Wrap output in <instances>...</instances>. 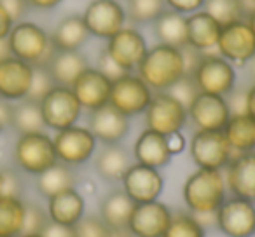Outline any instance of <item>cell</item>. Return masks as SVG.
<instances>
[{
	"label": "cell",
	"instance_id": "obj_1",
	"mask_svg": "<svg viewBox=\"0 0 255 237\" xmlns=\"http://www.w3.org/2000/svg\"><path fill=\"white\" fill-rule=\"evenodd\" d=\"M136 72H138L136 75L152 91H168L175 82L185 75L182 49L156 44L154 47H149Z\"/></svg>",
	"mask_w": 255,
	"mask_h": 237
},
{
	"label": "cell",
	"instance_id": "obj_2",
	"mask_svg": "<svg viewBox=\"0 0 255 237\" xmlns=\"http://www.w3.org/2000/svg\"><path fill=\"white\" fill-rule=\"evenodd\" d=\"M182 194L191 213H217L226 201V178L220 169L198 167L185 180Z\"/></svg>",
	"mask_w": 255,
	"mask_h": 237
},
{
	"label": "cell",
	"instance_id": "obj_3",
	"mask_svg": "<svg viewBox=\"0 0 255 237\" xmlns=\"http://www.w3.org/2000/svg\"><path fill=\"white\" fill-rule=\"evenodd\" d=\"M11 54L21 61H26L32 67H47L56 54L51 35L40 25L33 21L14 23L7 37Z\"/></svg>",
	"mask_w": 255,
	"mask_h": 237
},
{
	"label": "cell",
	"instance_id": "obj_4",
	"mask_svg": "<svg viewBox=\"0 0 255 237\" xmlns=\"http://www.w3.org/2000/svg\"><path fill=\"white\" fill-rule=\"evenodd\" d=\"M12 162L16 169L30 176H39L58 162L53 136H49L46 131L18 135L12 145Z\"/></svg>",
	"mask_w": 255,
	"mask_h": 237
},
{
	"label": "cell",
	"instance_id": "obj_5",
	"mask_svg": "<svg viewBox=\"0 0 255 237\" xmlns=\"http://www.w3.org/2000/svg\"><path fill=\"white\" fill-rule=\"evenodd\" d=\"M143 113H145V129L156 131L163 136L180 133L189 121L187 108L166 91L154 92Z\"/></svg>",
	"mask_w": 255,
	"mask_h": 237
},
{
	"label": "cell",
	"instance_id": "obj_6",
	"mask_svg": "<svg viewBox=\"0 0 255 237\" xmlns=\"http://www.w3.org/2000/svg\"><path fill=\"white\" fill-rule=\"evenodd\" d=\"M39 105L46 129H51L54 133L75 126L82 113V106L75 98L72 87H65V85H54L40 99Z\"/></svg>",
	"mask_w": 255,
	"mask_h": 237
},
{
	"label": "cell",
	"instance_id": "obj_7",
	"mask_svg": "<svg viewBox=\"0 0 255 237\" xmlns=\"http://www.w3.org/2000/svg\"><path fill=\"white\" fill-rule=\"evenodd\" d=\"M192 79L199 92H208V94L227 96L236 87L234 65L224 60L220 54L203 53L201 61L192 72Z\"/></svg>",
	"mask_w": 255,
	"mask_h": 237
},
{
	"label": "cell",
	"instance_id": "obj_8",
	"mask_svg": "<svg viewBox=\"0 0 255 237\" xmlns=\"http://www.w3.org/2000/svg\"><path fill=\"white\" fill-rule=\"evenodd\" d=\"M89 35L109 40L126 26V9L119 0H91L82 12Z\"/></svg>",
	"mask_w": 255,
	"mask_h": 237
},
{
	"label": "cell",
	"instance_id": "obj_9",
	"mask_svg": "<svg viewBox=\"0 0 255 237\" xmlns=\"http://www.w3.org/2000/svg\"><path fill=\"white\" fill-rule=\"evenodd\" d=\"M152 89L135 74H126L121 79L112 82L110 89L109 105H112L116 110H119L123 115L135 117L145 112L152 99Z\"/></svg>",
	"mask_w": 255,
	"mask_h": 237
},
{
	"label": "cell",
	"instance_id": "obj_10",
	"mask_svg": "<svg viewBox=\"0 0 255 237\" xmlns=\"http://www.w3.org/2000/svg\"><path fill=\"white\" fill-rule=\"evenodd\" d=\"M53 145L58 162L74 167L81 166L91 159V156L96 150V138L88 128L75 124L54 133Z\"/></svg>",
	"mask_w": 255,
	"mask_h": 237
},
{
	"label": "cell",
	"instance_id": "obj_11",
	"mask_svg": "<svg viewBox=\"0 0 255 237\" xmlns=\"http://www.w3.org/2000/svg\"><path fill=\"white\" fill-rule=\"evenodd\" d=\"M189 152L198 167L220 171L226 169L234 156L222 131H196Z\"/></svg>",
	"mask_w": 255,
	"mask_h": 237
},
{
	"label": "cell",
	"instance_id": "obj_12",
	"mask_svg": "<svg viewBox=\"0 0 255 237\" xmlns=\"http://www.w3.org/2000/svg\"><path fill=\"white\" fill-rule=\"evenodd\" d=\"M217 229L227 237L255 236V204L241 197L227 199L217 209Z\"/></svg>",
	"mask_w": 255,
	"mask_h": 237
},
{
	"label": "cell",
	"instance_id": "obj_13",
	"mask_svg": "<svg viewBox=\"0 0 255 237\" xmlns=\"http://www.w3.org/2000/svg\"><path fill=\"white\" fill-rule=\"evenodd\" d=\"M215 51L231 65H247L255 54V35L247 19L224 25Z\"/></svg>",
	"mask_w": 255,
	"mask_h": 237
},
{
	"label": "cell",
	"instance_id": "obj_14",
	"mask_svg": "<svg viewBox=\"0 0 255 237\" xmlns=\"http://www.w3.org/2000/svg\"><path fill=\"white\" fill-rule=\"evenodd\" d=\"M105 49L119 67H123L126 72H133L145 58L149 46L140 30H136L135 26H124L107 40Z\"/></svg>",
	"mask_w": 255,
	"mask_h": 237
},
{
	"label": "cell",
	"instance_id": "obj_15",
	"mask_svg": "<svg viewBox=\"0 0 255 237\" xmlns=\"http://www.w3.org/2000/svg\"><path fill=\"white\" fill-rule=\"evenodd\" d=\"M187 115L196 131H222L229 121L231 112L224 96L199 92L189 105Z\"/></svg>",
	"mask_w": 255,
	"mask_h": 237
},
{
	"label": "cell",
	"instance_id": "obj_16",
	"mask_svg": "<svg viewBox=\"0 0 255 237\" xmlns=\"http://www.w3.org/2000/svg\"><path fill=\"white\" fill-rule=\"evenodd\" d=\"M121 181H123V190L135 204L157 201L164 187L163 174L159 173V169L138 162L129 166Z\"/></svg>",
	"mask_w": 255,
	"mask_h": 237
},
{
	"label": "cell",
	"instance_id": "obj_17",
	"mask_svg": "<svg viewBox=\"0 0 255 237\" xmlns=\"http://www.w3.org/2000/svg\"><path fill=\"white\" fill-rule=\"evenodd\" d=\"M88 129L93 133L96 142H102L103 145H116L129 133V117L123 115L119 110L107 103L89 112Z\"/></svg>",
	"mask_w": 255,
	"mask_h": 237
},
{
	"label": "cell",
	"instance_id": "obj_18",
	"mask_svg": "<svg viewBox=\"0 0 255 237\" xmlns=\"http://www.w3.org/2000/svg\"><path fill=\"white\" fill-rule=\"evenodd\" d=\"M171 216V211L163 202H142L133 208L128 229L135 237H163Z\"/></svg>",
	"mask_w": 255,
	"mask_h": 237
},
{
	"label": "cell",
	"instance_id": "obj_19",
	"mask_svg": "<svg viewBox=\"0 0 255 237\" xmlns=\"http://www.w3.org/2000/svg\"><path fill=\"white\" fill-rule=\"evenodd\" d=\"M33 68L30 63L11 56L0 63V98L18 103L28 98L33 79Z\"/></svg>",
	"mask_w": 255,
	"mask_h": 237
},
{
	"label": "cell",
	"instance_id": "obj_20",
	"mask_svg": "<svg viewBox=\"0 0 255 237\" xmlns=\"http://www.w3.org/2000/svg\"><path fill=\"white\" fill-rule=\"evenodd\" d=\"M110 89H112V82L98 68L93 67L86 68L72 84L75 98L79 99L82 110H88V112H93L109 103Z\"/></svg>",
	"mask_w": 255,
	"mask_h": 237
},
{
	"label": "cell",
	"instance_id": "obj_21",
	"mask_svg": "<svg viewBox=\"0 0 255 237\" xmlns=\"http://www.w3.org/2000/svg\"><path fill=\"white\" fill-rule=\"evenodd\" d=\"M224 178L231 194L255 202V152L233 156Z\"/></svg>",
	"mask_w": 255,
	"mask_h": 237
},
{
	"label": "cell",
	"instance_id": "obj_22",
	"mask_svg": "<svg viewBox=\"0 0 255 237\" xmlns=\"http://www.w3.org/2000/svg\"><path fill=\"white\" fill-rule=\"evenodd\" d=\"M133 157L138 164L154 167V169L168 166L173 157L168 136H163L150 129H143L133 147Z\"/></svg>",
	"mask_w": 255,
	"mask_h": 237
},
{
	"label": "cell",
	"instance_id": "obj_23",
	"mask_svg": "<svg viewBox=\"0 0 255 237\" xmlns=\"http://www.w3.org/2000/svg\"><path fill=\"white\" fill-rule=\"evenodd\" d=\"M84 197L79 194L77 188H68V190L53 195V197L47 199L46 206L49 222L68 227H74L84 216Z\"/></svg>",
	"mask_w": 255,
	"mask_h": 237
},
{
	"label": "cell",
	"instance_id": "obj_24",
	"mask_svg": "<svg viewBox=\"0 0 255 237\" xmlns=\"http://www.w3.org/2000/svg\"><path fill=\"white\" fill-rule=\"evenodd\" d=\"M220 30L222 25L203 9L187 16V42L201 53H210L215 49Z\"/></svg>",
	"mask_w": 255,
	"mask_h": 237
},
{
	"label": "cell",
	"instance_id": "obj_25",
	"mask_svg": "<svg viewBox=\"0 0 255 237\" xmlns=\"http://www.w3.org/2000/svg\"><path fill=\"white\" fill-rule=\"evenodd\" d=\"M46 68L56 85L72 87L79 75L89 68V63L81 51H56Z\"/></svg>",
	"mask_w": 255,
	"mask_h": 237
},
{
	"label": "cell",
	"instance_id": "obj_26",
	"mask_svg": "<svg viewBox=\"0 0 255 237\" xmlns=\"http://www.w3.org/2000/svg\"><path fill=\"white\" fill-rule=\"evenodd\" d=\"M154 35L157 42L170 47H182L189 46L187 42V16L180 14L171 9H164L163 14L152 23Z\"/></svg>",
	"mask_w": 255,
	"mask_h": 237
},
{
	"label": "cell",
	"instance_id": "obj_27",
	"mask_svg": "<svg viewBox=\"0 0 255 237\" xmlns=\"http://www.w3.org/2000/svg\"><path fill=\"white\" fill-rule=\"evenodd\" d=\"M49 35L56 51H79L91 37L81 14H70L63 18Z\"/></svg>",
	"mask_w": 255,
	"mask_h": 237
},
{
	"label": "cell",
	"instance_id": "obj_28",
	"mask_svg": "<svg viewBox=\"0 0 255 237\" xmlns=\"http://www.w3.org/2000/svg\"><path fill=\"white\" fill-rule=\"evenodd\" d=\"M135 202L128 197L123 188L109 192L100 202V218L109 229H128Z\"/></svg>",
	"mask_w": 255,
	"mask_h": 237
},
{
	"label": "cell",
	"instance_id": "obj_29",
	"mask_svg": "<svg viewBox=\"0 0 255 237\" xmlns=\"http://www.w3.org/2000/svg\"><path fill=\"white\" fill-rule=\"evenodd\" d=\"M222 133L234 156L255 152V119L252 115H231Z\"/></svg>",
	"mask_w": 255,
	"mask_h": 237
},
{
	"label": "cell",
	"instance_id": "obj_30",
	"mask_svg": "<svg viewBox=\"0 0 255 237\" xmlns=\"http://www.w3.org/2000/svg\"><path fill=\"white\" fill-rule=\"evenodd\" d=\"M131 166L129 154L119 143L116 145H105L98 152L95 159V169L100 178L107 181H121L126 171Z\"/></svg>",
	"mask_w": 255,
	"mask_h": 237
},
{
	"label": "cell",
	"instance_id": "obj_31",
	"mask_svg": "<svg viewBox=\"0 0 255 237\" xmlns=\"http://www.w3.org/2000/svg\"><path fill=\"white\" fill-rule=\"evenodd\" d=\"M75 181L77 180H75V173L72 171V167L63 162H56L49 169L35 176V187L42 197L49 199L63 190L75 188Z\"/></svg>",
	"mask_w": 255,
	"mask_h": 237
},
{
	"label": "cell",
	"instance_id": "obj_32",
	"mask_svg": "<svg viewBox=\"0 0 255 237\" xmlns=\"http://www.w3.org/2000/svg\"><path fill=\"white\" fill-rule=\"evenodd\" d=\"M26 202L16 195H0V237H19L23 234Z\"/></svg>",
	"mask_w": 255,
	"mask_h": 237
},
{
	"label": "cell",
	"instance_id": "obj_33",
	"mask_svg": "<svg viewBox=\"0 0 255 237\" xmlns=\"http://www.w3.org/2000/svg\"><path fill=\"white\" fill-rule=\"evenodd\" d=\"M9 128L14 129L18 135H26V133H40L46 131L40 105L32 99H21L18 103H12V115Z\"/></svg>",
	"mask_w": 255,
	"mask_h": 237
},
{
	"label": "cell",
	"instance_id": "obj_34",
	"mask_svg": "<svg viewBox=\"0 0 255 237\" xmlns=\"http://www.w3.org/2000/svg\"><path fill=\"white\" fill-rule=\"evenodd\" d=\"M203 11H206L217 23L224 26L229 23L247 19L250 7L245 0H205Z\"/></svg>",
	"mask_w": 255,
	"mask_h": 237
},
{
	"label": "cell",
	"instance_id": "obj_35",
	"mask_svg": "<svg viewBox=\"0 0 255 237\" xmlns=\"http://www.w3.org/2000/svg\"><path fill=\"white\" fill-rule=\"evenodd\" d=\"M126 16L135 25L154 23L166 9L164 0H126Z\"/></svg>",
	"mask_w": 255,
	"mask_h": 237
},
{
	"label": "cell",
	"instance_id": "obj_36",
	"mask_svg": "<svg viewBox=\"0 0 255 237\" xmlns=\"http://www.w3.org/2000/svg\"><path fill=\"white\" fill-rule=\"evenodd\" d=\"M206 230L192 215H173L163 237H205Z\"/></svg>",
	"mask_w": 255,
	"mask_h": 237
},
{
	"label": "cell",
	"instance_id": "obj_37",
	"mask_svg": "<svg viewBox=\"0 0 255 237\" xmlns=\"http://www.w3.org/2000/svg\"><path fill=\"white\" fill-rule=\"evenodd\" d=\"M47 223H49V216H47L46 208L35 202H26L23 234H42Z\"/></svg>",
	"mask_w": 255,
	"mask_h": 237
},
{
	"label": "cell",
	"instance_id": "obj_38",
	"mask_svg": "<svg viewBox=\"0 0 255 237\" xmlns=\"http://www.w3.org/2000/svg\"><path fill=\"white\" fill-rule=\"evenodd\" d=\"M110 229L100 216L84 215L74 225V237H109Z\"/></svg>",
	"mask_w": 255,
	"mask_h": 237
},
{
	"label": "cell",
	"instance_id": "obj_39",
	"mask_svg": "<svg viewBox=\"0 0 255 237\" xmlns=\"http://www.w3.org/2000/svg\"><path fill=\"white\" fill-rule=\"evenodd\" d=\"M54 80L51 77V74L47 72L46 67H35L33 68V79H32V85H30V92H28V99L32 101L40 103V99L54 87Z\"/></svg>",
	"mask_w": 255,
	"mask_h": 237
},
{
	"label": "cell",
	"instance_id": "obj_40",
	"mask_svg": "<svg viewBox=\"0 0 255 237\" xmlns=\"http://www.w3.org/2000/svg\"><path fill=\"white\" fill-rule=\"evenodd\" d=\"M166 92H170L177 101H180L185 108H189V105H191L196 96L199 94V89H198V85H196L192 75H184V77L175 82Z\"/></svg>",
	"mask_w": 255,
	"mask_h": 237
},
{
	"label": "cell",
	"instance_id": "obj_41",
	"mask_svg": "<svg viewBox=\"0 0 255 237\" xmlns=\"http://www.w3.org/2000/svg\"><path fill=\"white\" fill-rule=\"evenodd\" d=\"M98 68L100 72H102L103 75H105L107 79H109L110 82L117 80V79H121L123 75L129 74V72H126L123 67H119V65L116 63V61L110 58V54L107 53V49H103L102 53H100L98 56Z\"/></svg>",
	"mask_w": 255,
	"mask_h": 237
},
{
	"label": "cell",
	"instance_id": "obj_42",
	"mask_svg": "<svg viewBox=\"0 0 255 237\" xmlns=\"http://www.w3.org/2000/svg\"><path fill=\"white\" fill-rule=\"evenodd\" d=\"M226 98V103L229 106L231 115H241V113H247V89H238L234 87Z\"/></svg>",
	"mask_w": 255,
	"mask_h": 237
},
{
	"label": "cell",
	"instance_id": "obj_43",
	"mask_svg": "<svg viewBox=\"0 0 255 237\" xmlns=\"http://www.w3.org/2000/svg\"><path fill=\"white\" fill-rule=\"evenodd\" d=\"M166 7L171 11H177L184 16H189L192 12L199 11L205 5V0H164Z\"/></svg>",
	"mask_w": 255,
	"mask_h": 237
},
{
	"label": "cell",
	"instance_id": "obj_44",
	"mask_svg": "<svg viewBox=\"0 0 255 237\" xmlns=\"http://www.w3.org/2000/svg\"><path fill=\"white\" fill-rule=\"evenodd\" d=\"M2 171H4V194L21 197L23 181L19 178V174L14 169H2Z\"/></svg>",
	"mask_w": 255,
	"mask_h": 237
},
{
	"label": "cell",
	"instance_id": "obj_45",
	"mask_svg": "<svg viewBox=\"0 0 255 237\" xmlns=\"http://www.w3.org/2000/svg\"><path fill=\"white\" fill-rule=\"evenodd\" d=\"M0 4L4 5V9L9 12V16L14 19V23L23 21V18H25L30 9L26 0H0Z\"/></svg>",
	"mask_w": 255,
	"mask_h": 237
},
{
	"label": "cell",
	"instance_id": "obj_46",
	"mask_svg": "<svg viewBox=\"0 0 255 237\" xmlns=\"http://www.w3.org/2000/svg\"><path fill=\"white\" fill-rule=\"evenodd\" d=\"M44 237H74V227L60 225V223L49 222L42 230Z\"/></svg>",
	"mask_w": 255,
	"mask_h": 237
},
{
	"label": "cell",
	"instance_id": "obj_47",
	"mask_svg": "<svg viewBox=\"0 0 255 237\" xmlns=\"http://www.w3.org/2000/svg\"><path fill=\"white\" fill-rule=\"evenodd\" d=\"M12 26H14V19L9 16V12L4 9V5L0 4V39H7Z\"/></svg>",
	"mask_w": 255,
	"mask_h": 237
},
{
	"label": "cell",
	"instance_id": "obj_48",
	"mask_svg": "<svg viewBox=\"0 0 255 237\" xmlns=\"http://www.w3.org/2000/svg\"><path fill=\"white\" fill-rule=\"evenodd\" d=\"M11 115H12V103L4 98H0V124L4 126V128H9V124H11Z\"/></svg>",
	"mask_w": 255,
	"mask_h": 237
},
{
	"label": "cell",
	"instance_id": "obj_49",
	"mask_svg": "<svg viewBox=\"0 0 255 237\" xmlns=\"http://www.w3.org/2000/svg\"><path fill=\"white\" fill-rule=\"evenodd\" d=\"M30 7L39 9V11H51V9L58 7L63 0H26Z\"/></svg>",
	"mask_w": 255,
	"mask_h": 237
},
{
	"label": "cell",
	"instance_id": "obj_50",
	"mask_svg": "<svg viewBox=\"0 0 255 237\" xmlns=\"http://www.w3.org/2000/svg\"><path fill=\"white\" fill-rule=\"evenodd\" d=\"M168 143H170V149H171V152H173V156L184 150V138H182L180 133L168 136Z\"/></svg>",
	"mask_w": 255,
	"mask_h": 237
},
{
	"label": "cell",
	"instance_id": "obj_51",
	"mask_svg": "<svg viewBox=\"0 0 255 237\" xmlns=\"http://www.w3.org/2000/svg\"><path fill=\"white\" fill-rule=\"evenodd\" d=\"M247 113L255 119V82L250 89H247Z\"/></svg>",
	"mask_w": 255,
	"mask_h": 237
},
{
	"label": "cell",
	"instance_id": "obj_52",
	"mask_svg": "<svg viewBox=\"0 0 255 237\" xmlns=\"http://www.w3.org/2000/svg\"><path fill=\"white\" fill-rule=\"evenodd\" d=\"M11 47H9L7 39H0V63L5 61L7 58H11Z\"/></svg>",
	"mask_w": 255,
	"mask_h": 237
},
{
	"label": "cell",
	"instance_id": "obj_53",
	"mask_svg": "<svg viewBox=\"0 0 255 237\" xmlns=\"http://www.w3.org/2000/svg\"><path fill=\"white\" fill-rule=\"evenodd\" d=\"M109 237H135L129 229H110Z\"/></svg>",
	"mask_w": 255,
	"mask_h": 237
},
{
	"label": "cell",
	"instance_id": "obj_54",
	"mask_svg": "<svg viewBox=\"0 0 255 237\" xmlns=\"http://www.w3.org/2000/svg\"><path fill=\"white\" fill-rule=\"evenodd\" d=\"M247 23H248V26H250L252 32H254V35H255V7L252 9L250 12H248V16H247Z\"/></svg>",
	"mask_w": 255,
	"mask_h": 237
},
{
	"label": "cell",
	"instance_id": "obj_55",
	"mask_svg": "<svg viewBox=\"0 0 255 237\" xmlns=\"http://www.w3.org/2000/svg\"><path fill=\"white\" fill-rule=\"evenodd\" d=\"M248 72H250V77L254 79V82H255V54H254V58H252L250 61H248Z\"/></svg>",
	"mask_w": 255,
	"mask_h": 237
},
{
	"label": "cell",
	"instance_id": "obj_56",
	"mask_svg": "<svg viewBox=\"0 0 255 237\" xmlns=\"http://www.w3.org/2000/svg\"><path fill=\"white\" fill-rule=\"evenodd\" d=\"M0 195H4V171L0 169Z\"/></svg>",
	"mask_w": 255,
	"mask_h": 237
},
{
	"label": "cell",
	"instance_id": "obj_57",
	"mask_svg": "<svg viewBox=\"0 0 255 237\" xmlns=\"http://www.w3.org/2000/svg\"><path fill=\"white\" fill-rule=\"evenodd\" d=\"M19 237H44L42 234H21Z\"/></svg>",
	"mask_w": 255,
	"mask_h": 237
},
{
	"label": "cell",
	"instance_id": "obj_58",
	"mask_svg": "<svg viewBox=\"0 0 255 237\" xmlns=\"http://www.w3.org/2000/svg\"><path fill=\"white\" fill-rule=\"evenodd\" d=\"M245 2H247V5H248V7H250V11L255 7V0H245Z\"/></svg>",
	"mask_w": 255,
	"mask_h": 237
},
{
	"label": "cell",
	"instance_id": "obj_59",
	"mask_svg": "<svg viewBox=\"0 0 255 237\" xmlns=\"http://www.w3.org/2000/svg\"><path fill=\"white\" fill-rule=\"evenodd\" d=\"M4 129H5V128H4V126L0 124V135H2V131H4Z\"/></svg>",
	"mask_w": 255,
	"mask_h": 237
}]
</instances>
